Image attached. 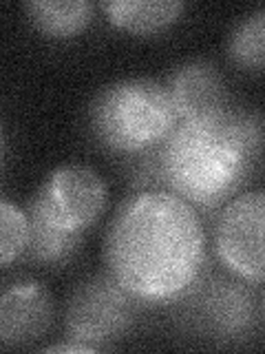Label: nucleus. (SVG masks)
Returning a JSON list of instances; mask_svg holds the SVG:
<instances>
[{
  "label": "nucleus",
  "instance_id": "dca6fc26",
  "mask_svg": "<svg viewBox=\"0 0 265 354\" xmlns=\"http://www.w3.org/2000/svg\"><path fill=\"white\" fill-rule=\"evenodd\" d=\"M261 313H263V319H265V292H263V299H261Z\"/></svg>",
  "mask_w": 265,
  "mask_h": 354
},
{
  "label": "nucleus",
  "instance_id": "6e6552de",
  "mask_svg": "<svg viewBox=\"0 0 265 354\" xmlns=\"http://www.w3.org/2000/svg\"><path fill=\"white\" fill-rule=\"evenodd\" d=\"M53 321V299L42 283L25 279L5 286L0 297V343L22 348L38 341Z\"/></svg>",
  "mask_w": 265,
  "mask_h": 354
},
{
  "label": "nucleus",
  "instance_id": "9d476101",
  "mask_svg": "<svg viewBox=\"0 0 265 354\" xmlns=\"http://www.w3.org/2000/svg\"><path fill=\"white\" fill-rule=\"evenodd\" d=\"M99 7L115 27L135 36L164 31L179 20L186 9L181 0H108Z\"/></svg>",
  "mask_w": 265,
  "mask_h": 354
},
{
  "label": "nucleus",
  "instance_id": "f8f14e48",
  "mask_svg": "<svg viewBox=\"0 0 265 354\" xmlns=\"http://www.w3.org/2000/svg\"><path fill=\"white\" fill-rule=\"evenodd\" d=\"M27 18L49 38H73L93 18V5L86 0H29Z\"/></svg>",
  "mask_w": 265,
  "mask_h": 354
},
{
  "label": "nucleus",
  "instance_id": "423d86ee",
  "mask_svg": "<svg viewBox=\"0 0 265 354\" xmlns=\"http://www.w3.org/2000/svg\"><path fill=\"white\" fill-rule=\"evenodd\" d=\"M33 199L64 228L84 232L104 213L106 186L88 166L64 164L47 177Z\"/></svg>",
  "mask_w": 265,
  "mask_h": 354
},
{
  "label": "nucleus",
  "instance_id": "1a4fd4ad",
  "mask_svg": "<svg viewBox=\"0 0 265 354\" xmlns=\"http://www.w3.org/2000/svg\"><path fill=\"white\" fill-rule=\"evenodd\" d=\"M168 93L179 120L213 115L230 106L226 84L217 69L208 62H186L168 77Z\"/></svg>",
  "mask_w": 265,
  "mask_h": 354
},
{
  "label": "nucleus",
  "instance_id": "7ed1b4c3",
  "mask_svg": "<svg viewBox=\"0 0 265 354\" xmlns=\"http://www.w3.org/2000/svg\"><path fill=\"white\" fill-rule=\"evenodd\" d=\"M88 124L102 147L117 153L157 149L179 124L166 84L146 77L104 86L88 111Z\"/></svg>",
  "mask_w": 265,
  "mask_h": 354
},
{
  "label": "nucleus",
  "instance_id": "ddd939ff",
  "mask_svg": "<svg viewBox=\"0 0 265 354\" xmlns=\"http://www.w3.org/2000/svg\"><path fill=\"white\" fill-rule=\"evenodd\" d=\"M228 55L241 69H265V11H257V14L243 18L232 29L228 40Z\"/></svg>",
  "mask_w": 265,
  "mask_h": 354
},
{
  "label": "nucleus",
  "instance_id": "2eb2a0df",
  "mask_svg": "<svg viewBox=\"0 0 265 354\" xmlns=\"http://www.w3.org/2000/svg\"><path fill=\"white\" fill-rule=\"evenodd\" d=\"M44 352H99L95 346H88V343L82 341H64V343H55V346L44 348Z\"/></svg>",
  "mask_w": 265,
  "mask_h": 354
},
{
  "label": "nucleus",
  "instance_id": "f257e3e1",
  "mask_svg": "<svg viewBox=\"0 0 265 354\" xmlns=\"http://www.w3.org/2000/svg\"><path fill=\"white\" fill-rule=\"evenodd\" d=\"M110 274L139 304L186 295L206 261V232L197 210L164 188L141 191L117 208L106 232Z\"/></svg>",
  "mask_w": 265,
  "mask_h": 354
},
{
  "label": "nucleus",
  "instance_id": "20e7f679",
  "mask_svg": "<svg viewBox=\"0 0 265 354\" xmlns=\"http://www.w3.org/2000/svg\"><path fill=\"white\" fill-rule=\"evenodd\" d=\"M137 299L113 274L99 272L75 288L66 306V339L82 341L97 350L119 341L135 324Z\"/></svg>",
  "mask_w": 265,
  "mask_h": 354
},
{
  "label": "nucleus",
  "instance_id": "39448f33",
  "mask_svg": "<svg viewBox=\"0 0 265 354\" xmlns=\"http://www.w3.org/2000/svg\"><path fill=\"white\" fill-rule=\"evenodd\" d=\"M217 257L246 281H265V191H248L221 210L215 226Z\"/></svg>",
  "mask_w": 265,
  "mask_h": 354
},
{
  "label": "nucleus",
  "instance_id": "9b49d317",
  "mask_svg": "<svg viewBox=\"0 0 265 354\" xmlns=\"http://www.w3.org/2000/svg\"><path fill=\"white\" fill-rule=\"evenodd\" d=\"M29 217V243L27 252L31 259L40 263H60L69 259L80 246L84 232H75L58 224L36 199H31L27 208Z\"/></svg>",
  "mask_w": 265,
  "mask_h": 354
},
{
  "label": "nucleus",
  "instance_id": "f03ea898",
  "mask_svg": "<svg viewBox=\"0 0 265 354\" xmlns=\"http://www.w3.org/2000/svg\"><path fill=\"white\" fill-rule=\"evenodd\" d=\"M263 151L265 120L228 106L213 115L179 120L159 147V175L166 191L210 208L246 182Z\"/></svg>",
  "mask_w": 265,
  "mask_h": 354
},
{
  "label": "nucleus",
  "instance_id": "4468645a",
  "mask_svg": "<svg viewBox=\"0 0 265 354\" xmlns=\"http://www.w3.org/2000/svg\"><path fill=\"white\" fill-rule=\"evenodd\" d=\"M29 243V217L22 208L3 197L0 202V261L9 266L27 252Z\"/></svg>",
  "mask_w": 265,
  "mask_h": 354
},
{
  "label": "nucleus",
  "instance_id": "0eeeda50",
  "mask_svg": "<svg viewBox=\"0 0 265 354\" xmlns=\"http://www.w3.org/2000/svg\"><path fill=\"white\" fill-rule=\"evenodd\" d=\"M243 281L213 277L199 288L190 286L195 288L193 310L199 328L221 339L246 335L254 324V295Z\"/></svg>",
  "mask_w": 265,
  "mask_h": 354
}]
</instances>
